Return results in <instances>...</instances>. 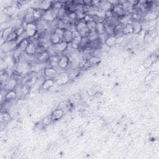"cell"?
<instances>
[{
	"label": "cell",
	"mask_w": 159,
	"mask_h": 159,
	"mask_svg": "<svg viewBox=\"0 0 159 159\" xmlns=\"http://www.w3.org/2000/svg\"><path fill=\"white\" fill-rule=\"evenodd\" d=\"M44 74L47 78L55 79L57 77L58 73L55 69L54 67H46L44 69Z\"/></svg>",
	"instance_id": "6da1fadb"
},
{
	"label": "cell",
	"mask_w": 159,
	"mask_h": 159,
	"mask_svg": "<svg viewBox=\"0 0 159 159\" xmlns=\"http://www.w3.org/2000/svg\"><path fill=\"white\" fill-rule=\"evenodd\" d=\"M30 42H31V41L27 38L23 39L20 42H19L17 43V45L16 47V50H17L19 52H20L21 53L25 52L28 45L29 44Z\"/></svg>",
	"instance_id": "7a4b0ae2"
},
{
	"label": "cell",
	"mask_w": 159,
	"mask_h": 159,
	"mask_svg": "<svg viewBox=\"0 0 159 159\" xmlns=\"http://www.w3.org/2000/svg\"><path fill=\"white\" fill-rule=\"evenodd\" d=\"M55 82L58 83L60 85H63V84L67 83L70 80V77L68 73H61L58 74L57 77L55 78Z\"/></svg>",
	"instance_id": "3957f363"
},
{
	"label": "cell",
	"mask_w": 159,
	"mask_h": 159,
	"mask_svg": "<svg viewBox=\"0 0 159 159\" xmlns=\"http://www.w3.org/2000/svg\"><path fill=\"white\" fill-rule=\"evenodd\" d=\"M69 57L67 55H63L61 57L59 58L58 62V67L62 69H66L69 66Z\"/></svg>",
	"instance_id": "277c9868"
},
{
	"label": "cell",
	"mask_w": 159,
	"mask_h": 159,
	"mask_svg": "<svg viewBox=\"0 0 159 159\" xmlns=\"http://www.w3.org/2000/svg\"><path fill=\"white\" fill-rule=\"evenodd\" d=\"M65 115V112L59 109V108H57L55 109L50 115L51 116V119H52V121H58V120H60V119L62 118V117L64 116Z\"/></svg>",
	"instance_id": "5b68a950"
},
{
	"label": "cell",
	"mask_w": 159,
	"mask_h": 159,
	"mask_svg": "<svg viewBox=\"0 0 159 159\" xmlns=\"http://www.w3.org/2000/svg\"><path fill=\"white\" fill-rule=\"evenodd\" d=\"M55 83V80L52 78H46L42 84V88L44 90H50L54 86Z\"/></svg>",
	"instance_id": "8992f818"
},
{
	"label": "cell",
	"mask_w": 159,
	"mask_h": 159,
	"mask_svg": "<svg viewBox=\"0 0 159 159\" xmlns=\"http://www.w3.org/2000/svg\"><path fill=\"white\" fill-rule=\"evenodd\" d=\"M54 45L55 47L56 50H57V52H60V53H62V52H65L69 47V44L66 42L63 41H62L61 42H60L57 44H55Z\"/></svg>",
	"instance_id": "52a82bcc"
},
{
	"label": "cell",
	"mask_w": 159,
	"mask_h": 159,
	"mask_svg": "<svg viewBox=\"0 0 159 159\" xmlns=\"http://www.w3.org/2000/svg\"><path fill=\"white\" fill-rule=\"evenodd\" d=\"M52 4H53V2H49V1L41 2L39 5L38 8L41 9V10H42V11H48L52 8Z\"/></svg>",
	"instance_id": "ba28073f"
},
{
	"label": "cell",
	"mask_w": 159,
	"mask_h": 159,
	"mask_svg": "<svg viewBox=\"0 0 159 159\" xmlns=\"http://www.w3.org/2000/svg\"><path fill=\"white\" fill-rule=\"evenodd\" d=\"M72 104L71 103L70 101H62L59 105L58 108L63 110L65 113L66 112L69 111L72 109Z\"/></svg>",
	"instance_id": "9c48e42d"
},
{
	"label": "cell",
	"mask_w": 159,
	"mask_h": 159,
	"mask_svg": "<svg viewBox=\"0 0 159 159\" xmlns=\"http://www.w3.org/2000/svg\"><path fill=\"white\" fill-rule=\"evenodd\" d=\"M73 39V32L69 29H65L62 41L69 44V43L72 42Z\"/></svg>",
	"instance_id": "30bf717a"
},
{
	"label": "cell",
	"mask_w": 159,
	"mask_h": 159,
	"mask_svg": "<svg viewBox=\"0 0 159 159\" xmlns=\"http://www.w3.org/2000/svg\"><path fill=\"white\" fill-rule=\"evenodd\" d=\"M37 52V47L34 43L30 42L28 45L25 53L28 55H34Z\"/></svg>",
	"instance_id": "8fae6325"
},
{
	"label": "cell",
	"mask_w": 159,
	"mask_h": 159,
	"mask_svg": "<svg viewBox=\"0 0 159 159\" xmlns=\"http://www.w3.org/2000/svg\"><path fill=\"white\" fill-rule=\"evenodd\" d=\"M13 31H14V29L12 27H6L4 30H3L2 38L5 41V42L6 41V40L8 38V37L10 35V34L12 33Z\"/></svg>",
	"instance_id": "7c38bea8"
},
{
	"label": "cell",
	"mask_w": 159,
	"mask_h": 159,
	"mask_svg": "<svg viewBox=\"0 0 159 159\" xmlns=\"http://www.w3.org/2000/svg\"><path fill=\"white\" fill-rule=\"evenodd\" d=\"M27 68V65L25 62H20L17 65L16 72L18 73H21L24 72Z\"/></svg>",
	"instance_id": "4fadbf2b"
},
{
	"label": "cell",
	"mask_w": 159,
	"mask_h": 159,
	"mask_svg": "<svg viewBox=\"0 0 159 159\" xmlns=\"http://www.w3.org/2000/svg\"><path fill=\"white\" fill-rule=\"evenodd\" d=\"M116 42H117V38L115 35H108L105 41L106 44L109 47L113 46L114 45H115Z\"/></svg>",
	"instance_id": "5bb4252c"
},
{
	"label": "cell",
	"mask_w": 159,
	"mask_h": 159,
	"mask_svg": "<svg viewBox=\"0 0 159 159\" xmlns=\"http://www.w3.org/2000/svg\"><path fill=\"white\" fill-rule=\"evenodd\" d=\"M49 41L51 42V44L52 45H55V44H57L58 43H59L60 42L62 41L60 37L56 35L55 34H54V32L50 35L49 37Z\"/></svg>",
	"instance_id": "9a60e30c"
},
{
	"label": "cell",
	"mask_w": 159,
	"mask_h": 159,
	"mask_svg": "<svg viewBox=\"0 0 159 159\" xmlns=\"http://www.w3.org/2000/svg\"><path fill=\"white\" fill-rule=\"evenodd\" d=\"M50 58V55L49 54L47 51H44L43 52L39 54L38 59L39 60V62H45L49 60Z\"/></svg>",
	"instance_id": "2e32d148"
},
{
	"label": "cell",
	"mask_w": 159,
	"mask_h": 159,
	"mask_svg": "<svg viewBox=\"0 0 159 159\" xmlns=\"http://www.w3.org/2000/svg\"><path fill=\"white\" fill-rule=\"evenodd\" d=\"M16 83H17V81L15 78H13L10 80H9L6 84V88L8 90V91L14 90V88H15L16 85Z\"/></svg>",
	"instance_id": "e0dca14e"
},
{
	"label": "cell",
	"mask_w": 159,
	"mask_h": 159,
	"mask_svg": "<svg viewBox=\"0 0 159 159\" xmlns=\"http://www.w3.org/2000/svg\"><path fill=\"white\" fill-rule=\"evenodd\" d=\"M133 28V32L136 34H139L140 32H141L142 30V26L141 24L139 23L138 21H134V23L132 24Z\"/></svg>",
	"instance_id": "ac0fdd59"
},
{
	"label": "cell",
	"mask_w": 159,
	"mask_h": 159,
	"mask_svg": "<svg viewBox=\"0 0 159 159\" xmlns=\"http://www.w3.org/2000/svg\"><path fill=\"white\" fill-rule=\"evenodd\" d=\"M64 31H65V29H61V28H59V27H56L54 31V33L55 34L57 35H58L61 39V40L62 41L63 34H64Z\"/></svg>",
	"instance_id": "d6986e66"
},
{
	"label": "cell",
	"mask_w": 159,
	"mask_h": 159,
	"mask_svg": "<svg viewBox=\"0 0 159 159\" xmlns=\"http://www.w3.org/2000/svg\"><path fill=\"white\" fill-rule=\"evenodd\" d=\"M16 96V93L15 91H14V90L9 91L6 94V96H5V98L7 100H11V99H14Z\"/></svg>",
	"instance_id": "ffe728a7"
},
{
	"label": "cell",
	"mask_w": 159,
	"mask_h": 159,
	"mask_svg": "<svg viewBox=\"0 0 159 159\" xmlns=\"http://www.w3.org/2000/svg\"><path fill=\"white\" fill-rule=\"evenodd\" d=\"M52 119H51V116H48V117H46L44 120H43V124L44 125H47L49 124V123L51 122Z\"/></svg>",
	"instance_id": "44dd1931"
}]
</instances>
